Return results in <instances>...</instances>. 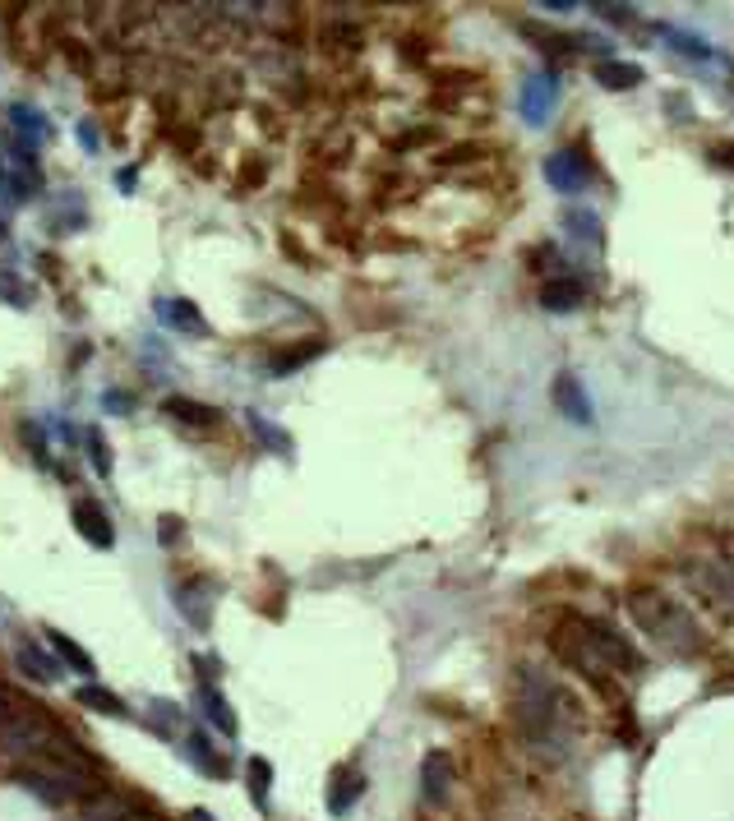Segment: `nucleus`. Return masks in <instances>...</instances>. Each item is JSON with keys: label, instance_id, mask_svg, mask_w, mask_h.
<instances>
[{"label": "nucleus", "instance_id": "nucleus-32", "mask_svg": "<svg viewBox=\"0 0 734 821\" xmlns=\"http://www.w3.org/2000/svg\"><path fill=\"white\" fill-rule=\"evenodd\" d=\"M596 10H601L605 19H614V24H624V19H633V10H624V5H596Z\"/></svg>", "mask_w": 734, "mask_h": 821}, {"label": "nucleus", "instance_id": "nucleus-17", "mask_svg": "<svg viewBox=\"0 0 734 821\" xmlns=\"http://www.w3.org/2000/svg\"><path fill=\"white\" fill-rule=\"evenodd\" d=\"M554 97H559V84H554V79H531V84L522 88V116H527L531 125H541L545 111L554 107Z\"/></svg>", "mask_w": 734, "mask_h": 821}, {"label": "nucleus", "instance_id": "nucleus-20", "mask_svg": "<svg viewBox=\"0 0 734 821\" xmlns=\"http://www.w3.org/2000/svg\"><path fill=\"white\" fill-rule=\"evenodd\" d=\"M245 785H250V798L259 803V812H268V794H273V762H268V757H250V762H245Z\"/></svg>", "mask_w": 734, "mask_h": 821}, {"label": "nucleus", "instance_id": "nucleus-34", "mask_svg": "<svg viewBox=\"0 0 734 821\" xmlns=\"http://www.w3.org/2000/svg\"><path fill=\"white\" fill-rule=\"evenodd\" d=\"M14 715H19V711H14V702H10V692H0V725H10Z\"/></svg>", "mask_w": 734, "mask_h": 821}, {"label": "nucleus", "instance_id": "nucleus-10", "mask_svg": "<svg viewBox=\"0 0 734 821\" xmlns=\"http://www.w3.org/2000/svg\"><path fill=\"white\" fill-rule=\"evenodd\" d=\"M554 406H559L573 425H591V397L582 393V383L573 379V374H559V379H554Z\"/></svg>", "mask_w": 734, "mask_h": 821}, {"label": "nucleus", "instance_id": "nucleus-36", "mask_svg": "<svg viewBox=\"0 0 734 821\" xmlns=\"http://www.w3.org/2000/svg\"><path fill=\"white\" fill-rule=\"evenodd\" d=\"M716 153H721V162H730L734 167V148H716Z\"/></svg>", "mask_w": 734, "mask_h": 821}, {"label": "nucleus", "instance_id": "nucleus-30", "mask_svg": "<svg viewBox=\"0 0 734 821\" xmlns=\"http://www.w3.org/2000/svg\"><path fill=\"white\" fill-rule=\"evenodd\" d=\"M176 540H181V517L167 512V517H162V545H176Z\"/></svg>", "mask_w": 734, "mask_h": 821}, {"label": "nucleus", "instance_id": "nucleus-37", "mask_svg": "<svg viewBox=\"0 0 734 821\" xmlns=\"http://www.w3.org/2000/svg\"><path fill=\"white\" fill-rule=\"evenodd\" d=\"M0 240H5V222H0Z\"/></svg>", "mask_w": 734, "mask_h": 821}, {"label": "nucleus", "instance_id": "nucleus-12", "mask_svg": "<svg viewBox=\"0 0 734 821\" xmlns=\"http://www.w3.org/2000/svg\"><path fill=\"white\" fill-rule=\"evenodd\" d=\"M361 794H365V775L342 766V771L333 775V785H328V812H333V817H347Z\"/></svg>", "mask_w": 734, "mask_h": 821}, {"label": "nucleus", "instance_id": "nucleus-33", "mask_svg": "<svg viewBox=\"0 0 734 821\" xmlns=\"http://www.w3.org/2000/svg\"><path fill=\"white\" fill-rule=\"evenodd\" d=\"M102 406H107V411H130V397H125V393H107V397H102Z\"/></svg>", "mask_w": 734, "mask_h": 821}, {"label": "nucleus", "instance_id": "nucleus-6", "mask_svg": "<svg viewBox=\"0 0 734 821\" xmlns=\"http://www.w3.org/2000/svg\"><path fill=\"white\" fill-rule=\"evenodd\" d=\"M194 702L204 706V720H208V725L222 729V738H236V734H241V720H236L231 702L213 688V683H199V688H194Z\"/></svg>", "mask_w": 734, "mask_h": 821}, {"label": "nucleus", "instance_id": "nucleus-21", "mask_svg": "<svg viewBox=\"0 0 734 821\" xmlns=\"http://www.w3.org/2000/svg\"><path fill=\"white\" fill-rule=\"evenodd\" d=\"M162 411H167L171 420H181V425H213V420H217L213 406L194 402V397H167V402H162Z\"/></svg>", "mask_w": 734, "mask_h": 821}, {"label": "nucleus", "instance_id": "nucleus-35", "mask_svg": "<svg viewBox=\"0 0 734 821\" xmlns=\"http://www.w3.org/2000/svg\"><path fill=\"white\" fill-rule=\"evenodd\" d=\"M185 821H213V817H208V808H190V817Z\"/></svg>", "mask_w": 734, "mask_h": 821}, {"label": "nucleus", "instance_id": "nucleus-7", "mask_svg": "<svg viewBox=\"0 0 734 821\" xmlns=\"http://www.w3.org/2000/svg\"><path fill=\"white\" fill-rule=\"evenodd\" d=\"M213 586L208 582H190V586H176V609L185 614V623L199 632H208V623H213Z\"/></svg>", "mask_w": 734, "mask_h": 821}, {"label": "nucleus", "instance_id": "nucleus-25", "mask_svg": "<svg viewBox=\"0 0 734 821\" xmlns=\"http://www.w3.org/2000/svg\"><path fill=\"white\" fill-rule=\"evenodd\" d=\"M84 443H88V457H93V471L97 476H111V457H107V443L97 429H84Z\"/></svg>", "mask_w": 734, "mask_h": 821}, {"label": "nucleus", "instance_id": "nucleus-23", "mask_svg": "<svg viewBox=\"0 0 734 821\" xmlns=\"http://www.w3.org/2000/svg\"><path fill=\"white\" fill-rule=\"evenodd\" d=\"M324 351V342H305V346H291V351H282V356H273V374H291V369H301L305 360H314Z\"/></svg>", "mask_w": 734, "mask_h": 821}, {"label": "nucleus", "instance_id": "nucleus-11", "mask_svg": "<svg viewBox=\"0 0 734 821\" xmlns=\"http://www.w3.org/2000/svg\"><path fill=\"white\" fill-rule=\"evenodd\" d=\"M74 702L84 706V711H97V715H111V720H130V706H125V697H116L111 688H102V683H79L74 688Z\"/></svg>", "mask_w": 734, "mask_h": 821}, {"label": "nucleus", "instance_id": "nucleus-29", "mask_svg": "<svg viewBox=\"0 0 734 821\" xmlns=\"http://www.w3.org/2000/svg\"><path fill=\"white\" fill-rule=\"evenodd\" d=\"M190 665L199 669V683H213L217 674H227V665H222L217 655H190Z\"/></svg>", "mask_w": 734, "mask_h": 821}, {"label": "nucleus", "instance_id": "nucleus-16", "mask_svg": "<svg viewBox=\"0 0 734 821\" xmlns=\"http://www.w3.org/2000/svg\"><path fill=\"white\" fill-rule=\"evenodd\" d=\"M582 300H587V286L573 282V277H554V282L541 291V305L550 314H573Z\"/></svg>", "mask_w": 734, "mask_h": 821}, {"label": "nucleus", "instance_id": "nucleus-13", "mask_svg": "<svg viewBox=\"0 0 734 821\" xmlns=\"http://www.w3.org/2000/svg\"><path fill=\"white\" fill-rule=\"evenodd\" d=\"M14 780H19V789H28L33 798H42L47 808H61L65 798H70V789H65V780L56 771H19Z\"/></svg>", "mask_w": 734, "mask_h": 821}, {"label": "nucleus", "instance_id": "nucleus-2", "mask_svg": "<svg viewBox=\"0 0 734 821\" xmlns=\"http://www.w3.org/2000/svg\"><path fill=\"white\" fill-rule=\"evenodd\" d=\"M628 614H633V623H638L665 655H674V660H688V655L702 651L698 619H693L679 600H665V595H656V591H633L628 595Z\"/></svg>", "mask_w": 734, "mask_h": 821}, {"label": "nucleus", "instance_id": "nucleus-24", "mask_svg": "<svg viewBox=\"0 0 734 821\" xmlns=\"http://www.w3.org/2000/svg\"><path fill=\"white\" fill-rule=\"evenodd\" d=\"M10 116H14V130H19V134H24V139H42V134H47V125H42V111H33V107H24V102H19V107H10Z\"/></svg>", "mask_w": 734, "mask_h": 821}, {"label": "nucleus", "instance_id": "nucleus-27", "mask_svg": "<svg viewBox=\"0 0 734 821\" xmlns=\"http://www.w3.org/2000/svg\"><path fill=\"white\" fill-rule=\"evenodd\" d=\"M665 37H670V42H679V51H684V56H693V60H711V56H716V51H711L707 42H698V37H684V33H674V28H665Z\"/></svg>", "mask_w": 734, "mask_h": 821}, {"label": "nucleus", "instance_id": "nucleus-31", "mask_svg": "<svg viewBox=\"0 0 734 821\" xmlns=\"http://www.w3.org/2000/svg\"><path fill=\"white\" fill-rule=\"evenodd\" d=\"M0 291H5V296H10L14 305H28V291H24L19 282H14V277H0Z\"/></svg>", "mask_w": 734, "mask_h": 821}, {"label": "nucleus", "instance_id": "nucleus-38", "mask_svg": "<svg viewBox=\"0 0 734 821\" xmlns=\"http://www.w3.org/2000/svg\"><path fill=\"white\" fill-rule=\"evenodd\" d=\"M0 176H5V167H0Z\"/></svg>", "mask_w": 734, "mask_h": 821}, {"label": "nucleus", "instance_id": "nucleus-14", "mask_svg": "<svg viewBox=\"0 0 734 821\" xmlns=\"http://www.w3.org/2000/svg\"><path fill=\"white\" fill-rule=\"evenodd\" d=\"M693 582H698L707 595H716L725 609H734V563H730V559L707 563L702 572H693Z\"/></svg>", "mask_w": 734, "mask_h": 821}, {"label": "nucleus", "instance_id": "nucleus-18", "mask_svg": "<svg viewBox=\"0 0 734 821\" xmlns=\"http://www.w3.org/2000/svg\"><path fill=\"white\" fill-rule=\"evenodd\" d=\"M181 720H185V711L176 702H167V697H153V702H148L144 725L153 729L157 738H176V734H181Z\"/></svg>", "mask_w": 734, "mask_h": 821}, {"label": "nucleus", "instance_id": "nucleus-5", "mask_svg": "<svg viewBox=\"0 0 734 821\" xmlns=\"http://www.w3.org/2000/svg\"><path fill=\"white\" fill-rule=\"evenodd\" d=\"M448 789H453V766H448L444 752H430V757L421 762V798H425V808H444Z\"/></svg>", "mask_w": 734, "mask_h": 821}, {"label": "nucleus", "instance_id": "nucleus-3", "mask_svg": "<svg viewBox=\"0 0 734 821\" xmlns=\"http://www.w3.org/2000/svg\"><path fill=\"white\" fill-rule=\"evenodd\" d=\"M181 757H185V762H190L199 775H208V780H227V775H231L227 752L213 748L204 729H190V734L181 738Z\"/></svg>", "mask_w": 734, "mask_h": 821}, {"label": "nucleus", "instance_id": "nucleus-19", "mask_svg": "<svg viewBox=\"0 0 734 821\" xmlns=\"http://www.w3.org/2000/svg\"><path fill=\"white\" fill-rule=\"evenodd\" d=\"M157 314L167 323H176V328H185V333H208V323L204 314L194 310V300H157Z\"/></svg>", "mask_w": 734, "mask_h": 821}, {"label": "nucleus", "instance_id": "nucleus-28", "mask_svg": "<svg viewBox=\"0 0 734 821\" xmlns=\"http://www.w3.org/2000/svg\"><path fill=\"white\" fill-rule=\"evenodd\" d=\"M564 222L573 227V236H578V240H601V222H596L591 213H568Z\"/></svg>", "mask_w": 734, "mask_h": 821}, {"label": "nucleus", "instance_id": "nucleus-26", "mask_svg": "<svg viewBox=\"0 0 734 821\" xmlns=\"http://www.w3.org/2000/svg\"><path fill=\"white\" fill-rule=\"evenodd\" d=\"M250 429H254V434H259V439H268V443H273V448H277V453H282V457L291 453L287 434H282V429H273V425H268L264 416H254V411H250Z\"/></svg>", "mask_w": 734, "mask_h": 821}, {"label": "nucleus", "instance_id": "nucleus-9", "mask_svg": "<svg viewBox=\"0 0 734 821\" xmlns=\"http://www.w3.org/2000/svg\"><path fill=\"white\" fill-rule=\"evenodd\" d=\"M42 637H47V642H51V651L61 655V665H65V669H74V674H79V679H84V683H93L97 660L84 651V646L74 642V637H65L61 628H42Z\"/></svg>", "mask_w": 734, "mask_h": 821}, {"label": "nucleus", "instance_id": "nucleus-22", "mask_svg": "<svg viewBox=\"0 0 734 821\" xmlns=\"http://www.w3.org/2000/svg\"><path fill=\"white\" fill-rule=\"evenodd\" d=\"M596 79H601L605 88H614V93H624V88L642 84V70L638 65H624V60H601V65H596Z\"/></svg>", "mask_w": 734, "mask_h": 821}, {"label": "nucleus", "instance_id": "nucleus-1", "mask_svg": "<svg viewBox=\"0 0 734 821\" xmlns=\"http://www.w3.org/2000/svg\"><path fill=\"white\" fill-rule=\"evenodd\" d=\"M518 725L531 748L545 752V757H564L568 743H573V702L559 692V683L545 679L541 669H522Z\"/></svg>", "mask_w": 734, "mask_h": 821}, {"label": "nucleus", "instance_id": "nucleus-15", "mask_svg": "<svg viewBox=\"0 0 734 821\" xmlns=\"http://www.w3.org/2000/svg\"><path fill=\"white\" fill-rule=\"evenodd\" d=\"M14 665H19V674H24V679H33V683H61V660L42 655L33 642L14 651Z\"/></svg>", "mask_w": 734, "mask_h": 821}, {"label": "nucleus", "instance_id": "nucleus-4", "mask_svg": "<svg viewBox=\"0 0 734 821\" xmlns=\"http://www.w3.org/2000/svg\"><path fill=\"white\" fill-rule=\"evenodd\" d=\"M74 531H79V536H84L93 549H111V545H116V526H111V517L97 508L93 499L74 503Z\"/></svg>", "mask_w": 734, "mask_h": 821}, {"label": "nucleus", "instance_id": "nucleus-8", "mask_svg": "<svg viewBox=\"0 0 734 821\" xmlns=\"http://www.w3.org/2000/svg\"><path fill=\"white\" fill-rule=\"evenodd\" d=\"M545 180H550L554 190L564 194H578L587 185V162L578 153H550L545 157Z\"/></svg>", "mask_w": 734, "mask_h": 821}]
</instances>
